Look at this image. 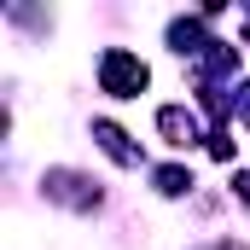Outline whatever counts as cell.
Returning <instances> with one entry per match:
<instances>
[{
  "instance_id": "3",
  "label": "cell",
  "mask_w": 250,
  "mask_h": 250,
  "mask_svg": "<svg viewBox=\"0 0 250 250\" xmlns=\"http://www.w3.org/2000/svg\"><path fill=\"white\" fill-rule=\"evenodd\" d=\"M93 140H99V151H105L117 169H140V146H134V140H128L111 117H99V123H93Z\"/></svg>"
},
{
  "instance_id": "11",
  "label": "cell",
  "mask_w": 250,
  "mask_h": 250,
  "mask_svg": "<svg viewBox=\"0 0 250 250\" xmlns=\"http://www.w3.org/2000/svg\"><path fill=\"white\" fill-rule=\"evenodd\" d=\"M215 250H245V245H239V239H221V245H215Z\"/></svg>"
},
{
  "instance_id": "8",
  "label": "cell",
  "mask_w": 250,
  "mask_h": 250,
  "mask_svg": "<svg viewBox=\"0 0 250 250\" xmlns=\"http://www.w3.org/2000/svg\"><path fill=\"white\" fill-rule=\"evenodd\" d=\"M209 157H221V163H227V157H233V140H227V134H209Z\"/></svg>"
},
{
  "instance_id": "2",
  "label": "cell",
  "mask_w": 250,
  "mask_h": 250,
  "mask_svg": "<svg viewBox=\"0 0 250 250\" xmlns=\"http://www.w3.org/2000/svg\"><path fill=\"white\" fill-rule=\"evenodd\" d=\"M41 192H47L59 209H76V215L99 209V181L82 175V169H47V175H41Z\"/></svg>"
},
{
  "instance_id": "9",
  "label": "cell",
  "mask_w": 250,
  "mask_h": 250,
  "mask_svg": "<svg viewBox=\"0 0 250 250\" xmlns=\"http://www.w3.org/2000/svg\"><path fill=\"white\" fill-rule=\"evenodd\" d=\"M233 192H239V204H250V169H239V175H233Z\"/></svg>"
},
{
  "instance_id": "7",
  "label": "cell",
  "mask_w": 250,
  "mask_h": 250,
  "mask_svg": "<svg viewBox=\"0 0 250 250\" xmlns=\"http://www.w3.org/2000/svg\"><path fill=\"white\" fill-rule=\"evenodd\" d=\"M151 187L163 192V198H187L192 192V169L187 163H163V169H151Z\"/></svg>"
},
{
  "instance_id": "1",
  "label": "cell",
  "mask_w": 250,
  "mask_h": 250,
  "mask_svg": "<svg viewBox=\"0 0 250 250\" xmlns=\"http://www.w3.org/2000/svg\"><path fill=\"white\" fill-rule=\"evenodd\" d=\"M99 87L111 93V99H140L146 87H151V70L140 53H128V47H111L105 59H99Z\"/></svg>"
},
{
  "instance_id": "10",
  "label": "cell",
  "mask_w": 250,
  "mask_h": 250,
  "mask_svg": "<svg viewBox=\"0 0 250 250\" xmlns=\"http://www.w3.org/2000/svg\"><path fill=\"white\" fill-rule=\"evenodd\" d=\"M239 117H245V123H250V87H245V99H239Z\"/></svg>"
},
{
  "instance_id": "4",
  "label": "cell",
  "mask_w": 250,
  "mask_h": 250,
  "mask_svg": "<svg viewBox=\"0 0 250 250\" xmlns=\"http://www.w3.org/2000/svg\"><path fill=\"white\" fill-rule=\"evenodd\" d=\"M157 134H163L175 151H187V146L204 140V134H198V117H192L187 105H163V111H157Z\"/></svg>"
},
{
  "instance_id": "6",
  "label": "cell",
  "mask_w": 250,
  "mask_h": 250,
  "mask_svg": "<svg viewBox=\"0 0 250 250\" xmlns=\"http://www.w3.org/2000/svg\"><path fill=\"white\" fill-rule=\"evenodd\" d=\"M192 64H198V76H204V87H215L221 76H233V70H239V47H227V41H215V47H209L204 59H192Z\"/></svg>"
},
{
  "instance_id": "12",
  "label": "cell",
  "mask_w": 250,
  "mask_h": 250,
  "mask_svg": "<svg viewBox=\"0 0 250 250\" xmlns=\"http://www.w3.org/2000/svg\"><path fill=\"white\" fill-rule=\"evenodd\" d=\"M245 41H250V29H245Z\"/></svg>"
},
{
  "instance_id": "5",
  "label": "cell",
  "mask_w": 250,
  "mask_h": 250,
  "mask_svg": "<svg viewBox=\"0 0 250 250\" xmlns=\"http://www.w3.org/2000/svg\"><path fill=\"white\" fill-rule=\"evenodd\" d=\"M204 23H209V18H175V23H169V47H175L181 59H204V53L215 47V41H204Z\"/></svg>"
}]
</instances>
